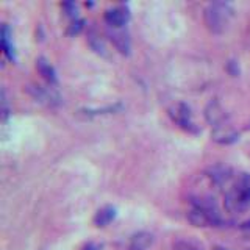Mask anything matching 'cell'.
Wrapping results in <instances>:
<instances>
[{"mask_svg":"<svg viewBox=\"0 0 250 250\" xmlns=\"http://www.w3.org/2000/svg\"><path fill=\"white\" fill-rule=\"evenodd\" d=\"M213 250H229V249H225V247H222V246H214Z\"/></svg>","mask_w":250,"mask_h":250,"instance_id":"obj_22","label":"cell"},{"mask_svg":"<svg viewBox=\"0 0 250 250\" xmlns=\"http://www.w3.org/2000/svg\"><path fill=\"white\" fill-rule=\"evenodd\" d=\"M153 234L148 231H138L130 238L128 250H148L153 246Z\"/></svg>","mask_w":250,"mask_h":250,"instance_id":"obj_11","label":"cell"},{"mask_svg":"<svg viewBox=\"0 0 250 250\" xmlns=\"http://www.w3.org/2000/svg\"><path fill=\"white\" fill-rule=\"evenodd\" d=\"M62 10L66 11V16H69L70 19L72 21H75V19H78L77 18V13H78V8H77V3H74V2H64L62 3Z\"/></svg>","mask_w":250,"mask_h":250,"instance_id":"obj_18","label":"cell"},{"mask_svg":"<svg viewBox=\"0 0 250 250\" xmlns=\"http://www.w3.org/2000/svg\"><path fill=\"white\" fill-rule=\"evenodd\" d=\"M116 214H117V209L111 205H106L104 208H100L96 213V216H94V224H96V227H106L114 221Z\"/></svg>","mask_w":250,"mask_h":250,"instance_id":"obj_14","label":"cell"},{"mask_svg":"<svg viewBox=\"0 0 250 250\" xmlns=\"http://www.w3.org/2000/svg\"><path fill=\"white\" fill-rule=\"evenodd\" d=\"M247 250H250V247H249V249H247Z\"/></svg>","mask_w":250,"mask_h":250,"instance_id":"obj_23","label":"cell"},{"mask_svg":"<svg viewBox=\"0 0 250 250\" xmlns=\"http://www.w3.org/2000/svg\"><path fill=\"white\" fill-rule=\"evenodd\" d=\"M104 19L109 28H124L130 21V10L124 5L109 8L105 11Z\"/></svg>","mask_w":250,"mask_h":250,"instance_id":"obj_6","label":"cell"},{"mask_svg":"<svg viewBox=\"0 0 250 250\" xmlns=\"http://www.w3.org/2000/svg\"><path fill=\"white\" fill-rule=\"evenodd\" d=\"M108 36L111 39L113 45L116 47V50L122 55H130L131 50V41L130 36L127 33V30L124 28H109L108 27Z\"/></svg>","mask_w":250,"mask_h":250,"instance_id":"obj_8","label":"cell"},{"mask_svg":"<svg viewBox=\"0 0 250 250\" xmlns=\"http://www.w3.org/2000/svg\"><path fill=\"white\" fill-rule=\"evenodd\" d=\"M83 28H84V21L83 19H75V21L70 22V25L67 27V35L69 36L78 35Z\"/></svg>","mask_w":250,"mask_h":250,"instance_id":"obj_17","label":"cell"},{"mask_svg":"<svg viewBox=\"0 0 250 250\" xmlns=\"http://www.w3.org/2000/svg\"><path fill=\"white\" fill-rule=\"evenodd\" d=\"M211 139L217 144L229 146V144L236 143L239 139V133L234 130L231 125L224 124V125H219V127L213 128V131H211Z\"/></svg>","mask_w":250,"mask_h":250,"instance_id":"obj_7","label":"cell"},{"mask_svg":"<svg viewBox=\"0 0 250 250\" xmlns=\"http://www.w3.org/2000/svg\"><path fill=\"white\" fill-rule=\"evenodd\" d=\"M88 41H89V45L92 47V50L102 55V57H108V53H106V47H105V42H104V39L100 38V35L97 33L96 30H91L89 31V35H88Z\"/></svg>","mask_w":250,"mask_h":250,"instance_id":"obj_15","label":"cell"},{"mask_svg":"<svg viewBox=\"0 0 250 250\" xmlns=\"http://www.w3.org/2000/svg\"><path fill=\"white\" fill-rule=\"evenodd\" d=\"M229 72H230L231 75H234V77H236V75L239 74V69H238L236 61H230V62H229Z\"/></svg>","mask_w":250,"mask_h":250,"instance_id":"obj_19","label":"cell"},{"mask_svg":"<svg viewBox=\"0 0 250 250\" xmlns=\"http://www.w3.org/2000/svg\"><path fill=\"white\" fill-rule=\"evenodd\" d=\"M36 69H38V72L42 75L44 80L49 83L50 86L52 84H57V82H58L57 80V72H55L53 66L44 57H39L36 60Z\"/></svg>","mask_w":250,"mask_h":250,"instance_id":"obj_12","label":"cell"},{"mask_svg":"<svg viewBox=\"0 0 250 250\" xmlns=\"http://www.w3.org/2000/svg\"><path fill=\"white\" fill-rule=\"evenodd\" d=\"M188 221H189L194 227H200V229H205V227H216L222 224V217H216L208 211H205L200 207H194L191 211L188 213Z\"/></svg>","mask_w":250,"mask_h":250,"instance_id":"obj_5","label":"cell"},{"mask_svg":"<svg viewBox=\"0 0 250 250\" xmlns=\"http://www.w3.org/2000/svg\"><path fill=\"white\" fill-rule=\"evenodd\" d=\"M205 117H207V121L213 125V128L227 124V114L216 100H211L208 106L205 108Z\"/></svg>","mask_w":250,"mask_h":250,"instance_id":"obj_10","label":"cell"},{"mask_svg":"<svg viewBox=\"0 0 250 250\" xmlns=\"http://www.w3.org/2000/svg\"><path fill=\"white\" fill-rule=\"evenodd\" d=\"M11 30L8 25L2 27V31H0V42H2V49L3 53L6 55L8 60L14 61L16 60V50H14V44H13V38H11Z\"/></svg>","mask_w":250,"mask_h":250,"instance_id":"obj_13","label":"cell"},{"mask_svg":"<svg viewBox=\"0 0 250 250\" xmlns=\"http://www.w3.org/2000/svg\"><path fill=\"white\" fill-rule=\"evenodd\" d=\"M241 229H242V230H247V231H250V221H247V222L242 224Z\"/></svg>","mask_w":250,"mask_h":250,"instance_id":"obj_21","label":"cell"},{"mask_svg":"<svg viewBox=\"0 0 250 250\" xmlns=\"http://www.w3.org/2000/svg\"><path fill=\"white\" fill-rule=\"evenodd\" d=\"M234 16V10L227 2H213L205 8L203 19L208 30L214 35H222L229 28L230 22Z\"/></svg>","mask_w":250,"mask_h":250,"instance_id":"obj_2","label":"cell"},{"mask_svg":"<svg viewBox=\"0 0 250 250\" xmlns=\"http://www.w3.org/2000/svg\"><path fill=\"white\" fill-rule=\"evenodd\" d=\"M174 250H202V247L191 239H180L174 244Z\"/></svg>","mask_w":250,"mask_h":250,"instance_id":"obj_16","label":"cell"},{"mask_svg":"<svg viewBox=\"0 0 250 250\" xmlns=\"http://www.w3.org/2000/svg\"><path fill=\"white\" fill-rule=\"evenodd\" d=\"M28 94L36 102L42 104L45 106H58L61 104L60 94L55 91L52 86H42V84H31L27 88Z\"/></svg>","mask_w":250,"mask_h":250,"instance_id":"obj_4","label":"cell"},{"mask_svg":"<svg viewBox=\"0 0 250 250\" xmlns=\"http://www.w3.org/2000/svg\"><path fill=\"white\" fill-rule=\"evenodd\" d=\"M225 209L231 214H241L250 208V174H241L225 192Z\"/></svg>","mask_w":250,"mask_h":250,"instance_id":"obj_1","label":"cell"},{"mask_svg":"<svg viewBox=\"0 0 250 250\" xmlns=\"http://www.w3.org/2000/svg\"><path fill=\"white\" fill-rule=\"evenodd\" d=\"M208 177L211 180V183L217 188H222L231 180V169L224 166V164H216L208 170Z\"/></svg>","mask_w":250,"mask_h":250,"instance_id":"obj_9","label":"cell"},{"mask_svg":"<svg viewBox=\"0 0 250 250\" xmlns=\"http://www.w3.org/2000/svg\"><path fill=\"white\" fill-rule=\"evenodd\" d=\"M169 116L172 117L178 127H182L186 131H191V133H197L199 128L195 127V124L192 121V113H191V108L188 106L183 102H178L174 106L169 109Z\"/></svg>","mask_w":250,"mask_h":250,"instance_id":"obj_3","label":"cell"},{"mask_svg":"<svg viewBox=\"0 0 250 250\" xmlns=\"http://www.w3.org/2000/svg\"><path fill=\"white\" fill-rule=\"evenodd\" d=\"M82 250H100V247L97 244H94V242H89V244H86Z\"/></svg>","mask_w":250,"mask_h":250,"instance_id":"obj_20","label":"cell"}]
</instances>
